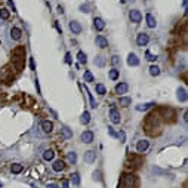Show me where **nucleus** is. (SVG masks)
<instances>
[{
	"label": "nucleus",
	"mask_w": 188,
	"mask_h": 188,
	"mask_svg": "<svg viewBox=\"0 0 188 188\" xmlns=\"http://www.w3.org/2000/svg\"><path fill=\"white\" fill-rule=\"evenodd\" d=\"M84 80H86L87 83H91V82L95 80V79H93V74H92L89 70H86V71H84Z\"/></svg>",
	"instance_id": "obj_32"
},
{
	"label": "nucleus",
	"mask_w": 188,
	"mask_h": 188,
	"mask_svg": "<svg viewBox=\"0 0 188 188\" xmlns=\"http://www.w3.org/2000/svg\"><path fill=\"white\" fill-rule=\"evenodd\" d=\"M93 25H95V28H96L98 31H102V30L105 28V22H104V19H101V18H95V19H93Z\"/></svg>",
	"instance_id": "obj_16"
},
{
	"label": "nucleus",
	"mask_w": 188,
	"mask_h": 188,
	"mask_svg": "<svg viewBox=\"0 0 188 188\" xmlns=\"http://www.w3.org/2000/svg\"><path fill=\"white\" fill-rule=\"evenodd\" d=\"M12 58H14V64L16 65V68L21 70L24 67V61H25V49L22 46L15 47L14 52H12Z\"/></svg>",
	"instance_id": "obj_1"
},
{
	"label": "nucleus",
	"mask_w": 188,
	"mask_h": 188,
	"mask_svg": "<svg viewBox=\"0 0 188 188\" xmlns=\"http://www.w3.org/2000/svg\"><path fill=\"white\" fill-rule=\"evenodd\" d=\"M111 64L114 65V67H116V65H119V64H120V56H117V55L113 56V58H111Z\"/></svg>",
	"instance_id": "obj_37"
},
{
	"label": "nucleus",
	"mask_w": 188,
	"mask_h": 188,
	"mask_svg": "<svg viewBox=\"0 0 188 188\" xmlns=\"http://www.w3.org/2000/svg\"><path fill=\"white\" fill-rule=\"evenodd\" d=\"M95 64L98 65V67H104V64H105V59H104V56H96V59H95Z\"/></svg>",
	"instance_id": "obj_34"
},
{
	"label": "nucleus",
	"mask_w": 188,
	"mask_h": 188,
	"mask_svg": "<svg viewBox=\"0 0 188 188\" xmlns=\"http://www.w3.org/2000/svg\"><path fill=\"white\" fill-rule=\"evenodd\" d=\"M128 89H129V86H128L126 83H119V84L116 86V92H117L119 95H120V93H126Z\"/></svg>",
	"instance_id": "obj_18"
},
{
	"label": "nucleus",
	"mask_w": 188,
	"mask_h": 188,
	"mask_svg": "<svg viewBox=\"0 0 188 188\" xmlns=\"http://www.w3.org/2000/svg\"><path fill=\"white\" fill-rule=\"evenodd\" d=\"M108 76H110V79H111V80H117V79H119V70H116V68L110 70Z\"/></svg>",
	"instance_id": "obj_30"
},
{
	"label": "nucleus",
	"mask_w": 188,
	"mask_h": 188,
	"mask_svg": "<svg viewBox=\"0 0 188 188\" xmlns=\"http://www.w3.org/2000/svg\"><path fill=\"white\" fill-rule=\"evenodd\" d=\"M148 147H150L148 141L147 139H141V141L136 142V151L138 153H145L147 150H148Z\"/></svg>",
	"instance_id": "obj_5"
},
{
	"label": "nucleus",
	"mask_w": 188,
	"mask_h": 188,
	"mask_svg": "<svg viewBox=\"0 0 188 188\" xmlns=\"http://www.w3.org/2000/svg\"><path fill=\"white\" fill-rule=\"evenodd\" d=\"M10 37H12L14 40H19L21 37H22L21 28H18V27H12V28H10Z\"/></svg>",
	"instance_id": "obj_13"
},
{
	"label": "nucleus",
	"mask_w": 188,
	"mask_h": 188,
	"mask_svg": "<svg viewBox=\"0 0 188 188\" xmlns=\"http://www.w3.org/2000/svg\"><path fill=\"white\" fill-rule=\"evenodd\" d=\"M91 121V114L87 111H84L83 114H82V117H80V123H83V124H87Z\"/></svg>",
	"instance_id": "obj_23"
},
{
	"label": "nucleus",
	"mask_w": 188,
	"mask_h": 188,
	"mask_svg": "<svg viewBox=\"0 0 188 188\" xmlns=\"http://www.w3.org/2000/svg\"><path fill=\"white\" fill-rule=\"evenodd\" d=\"M77 59H79L80 64H86V62H87V56H86V54H84V52H82V51L77 54Z\"/></svg>",
	"instance_id": "obj_28"
},
{
	"label": "nucleus",
	"mask_w": 188,
	"mask_h": 188,
	"mask_svg": "<svg viewBox=\"0 0 188 188\" xmlns=\"http://www.w3.org/2000/svg\"><path fill=\"white\" fill-rule=\"evenodd\" d=\"M8 5H9V8L14 10V12L16 10V8H15V5H14V2H12V0H8Z\"/></svg>",
	"instance_id": "obj_40"
},
{
	"label": "nucleus",
	"mask_w": 188,
	"mask_h": 188,
	"mask_svg": "<svg viewBox=\"0 0 188 188\" xmlns=\"http://www.w3.org/2000/svg\"><path fill=\"white\" fill-rule=\"evenodd\" d=\"M176 98H178L179 102H187L188 95H187V89H185V87H179V89L176 91Z\"/></svg>",
	"instance_id": "obj_8"
},
{
	"label": "nucleus",
	"mask_w": 188,
	"mask_h": 188,
	"mask_svg": "<svg viewBox=\"0 0 188 188\" xmlns=\"http://www.w3.org/2000/svg\"><path fill=\"white\" fill-rule=\"evenodd\" d=\"M121 185H123V188H138L139 187V182H138V178L135 175L128 173V175H123Z\"/></svg>",
	"instance_id": "obj_2"
},
{
	"label": "nucleus",
	"mask_w": 188,
	"mask_h": 188,
	"mask_svg": "<svg viewBox=\"0 0 188 188\" xmlns=\"http://www.w3.org/2000/svg\"><path fill=\"white\" fill-rule=\"evenodd\" d=\"M120 2H121V3H124V2H126V0H120Z\"/></svg>",
	"instance_id": "obj_48"
},
{
	"label": "nucleus",
	"mask_w": 188,
	"mask_h": 188,
	"mask_svg": "<svg viewBox=\"0 0 188 188\" xmlns=\"http://www.w3.org/2000/svg\"><path fill=\"white\" fill-rule=\"evenodd\" d=\"M108 133H110L111 136H117V133H116L114 130H113V128H108Z\"/></svg>",
	"instance_id": "obj_43"
},
{
	"label": "nucleus",
	"mask_w": 188,
	"mask_h": 188,
	"mask_svg": "<svg viewBox=\"0 0 188 188\" xmlns=\"http://www.w3.org/2000/svg\"><path fill=\"white\" fill-rule=\"evenodd\" d=\"M93 179H96V181H101V172H99V170L93 172Z\"/></svg>",
	"instance_id": "obj_39"
},
{
	"label": "nucleus",
	"mask_w": 188,
	"mask_h": 188,
	"mask_svg": "<svg viewBox=\"0 0 188 188\" xmlns=\"http://www.w3.org/2000/svg\"><path fill=\"white\" fill-rule=\"evenodd\" d=\"M67 158H68V161L71 163V165H74V163L77 161V154L74 153V151H70V153L67 154Z\"/></svg>",
	"instance_id": "obj_26"
},
{
	"label": "nucleus",
	"mask_w": 188,
	"mask_h": 188,
	"mask_svg": "<svg viewBox=\"0 0 188 188\" xmlns=\"http://www.w3.org/2000/svg\"><path fill=\"white\" fill-rule=\"evenodd\" d=\"M22 165H19V163H14V165H10V172L12 173H21L22 172Z\"/></svg>",
	"instance_id": "obj_20"
},
{
	"label": "nucleus",
	"mask_w": 188,
	"mask_h": 188,
	"mask_svg": "<svg viewBox=\"0 0 188 188\" xmlns=\"http://www.w3.org/2000/svg\"><path fill=\"white\" fill-rule=\"evenodd\" d=\"M80 139H82V142H84V144H91V142L93 141V133H92L91 130H84V132L80 135Z\"/></svg>",
	"instance_id": "obj_6"
},
{
	"label": "nucleus",
	"mask_w": 188,
	"mask_h": 188,
	"mask_svg": "<svg viewBox=\"0 0 188 188\" xmlns=\"http://www.w3.org/2000/svg\"><path fill=\"white\" fill-rule=\"evenodd\" d=\"M148 70H150V74H151V76H158L160 74V68L157 65H151Z\"/></svg>",
	"instance_id": "obj_33"
},
{
	"label": "nucleus",
	"mask_w": 188,
	"mask_h": 188,
	"mask_svg": "<svg viewBox=\"0 0 188 188\" xmlns=\"http://www.w3.org/2000/svg\"><path fill=\"white\" fill-rule=\"evenodd\" d=\"M129 18H130V21H132V22L138 24V22H141V19H142V15H141V12H139V10L133 9V10H130Z\"/></svg>",
	"instance_id": "obj_7"
},
{
	"label": "nucleus",
	"mask_w": 188,
	"mask_h": 188,
	"mask_svg": "<svg viewBox=\"0 0 188 188\" xmlns=\"http://www.w3.org/2000/svg\"><path fill=\"white\" fill-rule=\"evenodd\" d=\"M120 105L121 107H129L130 104H132V99L130 98H128V96H123V98H120Z\"/></svg>",
	"instance_id": "obj_24"
},
{
	"label": "nucleus",
	"mask_w": 188,
	"mask_h": 188,
	"mask_svg": "<svg viewBox=\"0 0 188 188\" xmlns=\"http://www.w3.org/2000/svg\"><path fill=\"white\" fill-rule=\"evenodd\" d=\"M145 58H147L150 62H154V61L157 59V56H156V55H153V54L150 52V51H147V52H145Z\"/></svg>",
	"instance_id": "obj_36"
},
{
	"label": "nucleus",
	"mask_w": 188,
	"mask_h": 188,
	"mask_svg": "<svg viewBox=\"0 0 188 188\" xmlns=\"http://www.w3.org/2000/svg\"><path fill=\"white\" fill-rule=\"evenodd\" d=\"M62 188H68V181H64V182H62Z\"/></svg>",
	"instance_id": "obj_44"
},
{
	"label": "nucleus",
	"mask_w": 188,
	"mask_h": 188,
	"mask_svg": "<svg viewBox=\"0 0 188 188\" xmlns=\"http://www.w3.org/2000/svg\"><path fill=\"white\" fill-rule=\"evenodd\" d=\"M154 104L153 102H148V104H139V105H136V111H147V110H150Z\"/></svg>",
	"instance_id": "obj_22"
},
{
	"label": "nucleus",
	"mask_w": 188,
	"mask_h": 188,
	"mask_svg": "<svg viewBox=\"0 0 188 188\" xmlns=\"http://www.w3.org/2000/svg\"><path fill=\"white\" fill-rule=\"evenodd\" d=\"M55 157V153H54V150H46V151L43 153V158L46 161H52Z\"/></svg>",
	"instance_id": "obj_19"
},
{
	"label": "nucleus",
	"mask_w": 188,
	"mask_h": 188,
	"mask_svg": "<svg viewBox=\"0 0 188 188\" xmlns=\"http://www.w3.org/2000/svg\"><path fill=\"white\" fill-rule=\"evenodd\" d=\"M188 120V114H187V113H184V121H187Z\"/></svg>",
	"instance_id": "obj_47"
},
{
	"label": "nucleus",
	"mask_w": 188,
	"mask_h": 188,
	"mask_svg": "<svg viewBox=\"0 0 188 188\" xmlns=\"http://www.w3.org/2000/svg\"><path fill=\"white\" fill-rule=\"evenodd\" d=\"M65 62H67V64H71V55L70 54L65 55Z\"/></svg>",
	"instance_id": "obj_42"
},
{
	"label": "nucleus",
	"mask_w": 188,
	"mask_h": 188,
	"mask_svg": "<svg viewBox=\"0 0 188 188\" xmlns=\"http://www.w3.org/2000/svg\"><path fill=\"white\" fill-rule=\"evenodd\" d=\"M96 160V153L92 151V150H89V151H86L84 153V161L86 163H89V165H92V163Z\"/></svg>",
	"instance_id": "obj_9"
},
{
	"label": "nucleus",
	"mask_w": 188,
	"mask_h": 188,
	"mask_svg": "<svg viewBox=\"0 0 188 188\" xmlns=\"http://www.w3.org/2000/svg\"><path fill=\"white\" fill-rule=\"evenodd\" d=\"M30 68H31L33 71L36 70V65H34V59H33V58H30Z\"/></svg>",
	"instance_id": "obj_41"
},
{
	"label": "nucleus",
	"mask_w": 188,
	"mask_h": 188,
	"mask_svg": "<svg viewBox=\"0 0 188 188\" xmlns=\"http://www.w3.org/2000/svg\"><path fill=\"white\" fill-rule=\"evenodd\" d=\"M71 182L74 185H79L80 184V176H79V173H73L71 175Z\"/></svg>",
	"instance_id": "obj_35"
},
{
	"label": "nucleus",
	"mask_w": 188,
	"mask_h": 188,
	"mask_svg": "<svg viewBox=\"0 0 188 188\" xmlns=\"http://www.w3.org/2000/svg\"><path fill=\"white\" fill-rule=\"evenodd\" d=\"M68 27H70V30H71L73 34H79V33L82 31V25H80L77 21H71V22L68 24Z\"/></svg>",
	"instance_id": "obj_11"
},
{
	"label": "nucleus",
	"mask_w": 188,
	"mask_h": 188,
	"mask_svg": "<svg viewBox=\"0 0 188 188\" xmlns=\"http://www.w3.org/2000/svg\"><path fill=\"white\" fill-rule=\"evenodd\" d=\"M145 21H147V25H148L150 28H156L157 22H156V18H154L151 14H148V15L145 16Z\"/></svg>",
	"instance_id": "obj_17"
},
{
	"label": "nucleus",
	"mask_w": 188,
	"mask_h": 188,
	"mask_svg": "<svg viewBox=\"0 0 188 188\" xmlns=\"http://www.w3.org/2000/svg\"><path fill=\"white\" fill-rule=\"evenodd\" d=\"M47 188H58V185H55V184H51V185H47Z\"/></svg>",
	"instance_id": "obj_46"
},
{
	"label": "nucleus",
	"mask_w": 188,
	"mask_h": 188,
	"mask_svg": "<svg viewBox=\"0 0 188 188\" xmlns=\"http://www.w3.org/2000/svg\"><path fill=\"white\" fill-rule=\"evenodd\" d=\"M117 136H119V139H120L121 142H124V141H126V133H124L123 130H120V132L117 133Z\"/></svg>",
	"instance_id": "obj_38"
},
{
	"label": "nucleus",
	"mask_w": 188,
	"mask_h": 188,
	"mask_svg": "<svg viewBox=\"0 0 188 188\" xmlns=\"http://www.w3.org/2000/svg\"><path fill=\"white\" fill-rule=\"evenodd\" d=\"M52 129H54V123L52 121H49V120H43L42 121V130L45 133H51Z\"/></svg>",
	"instance_id": "obj_12"
},
{
	"label": "nucleus",
	"mask_w": 188,
	"mask_h": 188,
	"mask_svg": "<svg viewBox=\"0 0 188 188\" xmlns=\"http://www.w3.org/2000/svg\"><path fill=\"white\" fill-rule=\"evenodd\" d=\"M110 120H111V123H114V124H119L121 121V116H120V113L116 108L110 110Z\"/></svg>",
	"instance_id": "obj_3"
},
{
	"label": "nucleus",
	"mask_w": 188,
	"mask_h": 188,
	"mask_svg": "<svg viewBox=\"0 0 188 188\" xmlns=\"http://www.w3.org/2000/svg\"><path fill=\"white\" fill-rule=\"evenodd\" d=\"M9 16H10V14H9L8 9H5V8L0 9V18L2 19H9Z\"/></svg>",
	"instance_id": "obj_31"
},
{
	"label": "nucleus",
	"mask_w": 188,
	"mask_h": 188,
	"mask_svg": "<svg viewBox=\"0 0 188 188\" xmlns=\"http://www.w3.org/2000/svg\"><path fill=\"white\" fill-rule=\"evenodd\" d=\"M58 12H59V14H64V9H62V6H58Z\"/></svg>",
	"instance_id": "obj_45"
},
{
	"label": "nucleus",
	"mask_w": 188,
	"mask_h": 188,
	"mask_svg": "<svg viewBox=\"0 0 188 188\" xmlns=\"http://www.w3.org/2000/svg\"><path fill=\"white\" fill-rule=\"evenodd\" d=\"M95 43H96V46H98V47H101V49H104V47H107V46H108V40L105 39L104 36H96Z\"/></svg>",
	"instance_id": "obj_10"
},
{
	"label": "nucleus",
	"mask_w": 188,
	"mask_h": 188,
	"mask_svg": "<svg viewBox=\"0 0 188 188\" xmlns=\"http://www.w3.org/2000/svg\"><path fill=\"white\" fill-rule=\"evenodd\" d=\"M148 42H150V37H148L147 33H139V34H138V37H136L138 46H147Z\"/></svg>",
	"instance_id": "obj_4"
},
{
	"label": "nucleus",
	"mask_w": 188,
	"mask_h": 188,
	"mask_svg": "<svg viewBox=\"0 0 188 188\" xmlns=\"http://www.w3.org/2000/svg\"><path fill=\"white\" fill-rule=\"evenodd\" d=\"M64 167H65V163L62 161V160H55V161H54V165H52V169H54L55 172H61V170H64Z\"/></svg>",
	"instance_id": "obj_15"
},
{
	"label": "nucleus",
	"mask_w": 188,
	"mask_h": 188,
	"mask_svg": "<svg viewBox=\"0 0 188 188\" xmlns=\"http://www.w3.org/2000/svg\"><path fill=\"white\" fill-rule=\"evenodd\" d=\"M61 132H62V136H64L65 139H70V138H73V132H71L68 128H62Z\"/></svg>",
	"instance_id": "obj_25"
},
{
	"label": "nucleus",
	"mask_w": 188,
	"mask_h": 188,
	"mask_svg": "<svg viewBox=\"0 0 188 188\" xmlns=\"http://www.w3.org/2000/svg\"><path fill=\"white\" fill-rule=\"evenodd\" d=\"M80 12H83V14H89L91 12V9H92V5H89V3H86V5H80Z\"/></svg>",
	"instance_id": "obj_29"
},
{
	"label": "nucleus",
	"mask_w": 188,
	"mask_h": 188,
	"mask_svg": "<svg viewBox=\"0 0 188 188\" xmlns=\"http://www.w3.org/2000/svg\"><path fill=\"white\" fill-rule=\"evenodd\" d=\"M128 64L130 67H136V65H139V59H138V56L135 54H129L128 56Z\"/></svg>",
	"instance_id": "obj_14"
},
{
	"label": "nucleus",
	"mask_w": 188,
	"mask_h": 188,
	"mask_svg": "<svg viewBox=\"0 0 188 188\" xmlns=\"http://www.w3.org/2000/svg\"><path fill=\"white\" fill-rule=\"evenodd\" d=\"M84 92L87 93V96H89V101H91V107H92V108H96V107H98V104H96V101L93 99V95H92V93L89 92V89H87L86 86H84Z\"/></svg>",
	"instance_id": "obj_21"
},
{
	"label": "nucleus",
	"mask_w": 188,
	"mask_h": 188,
	"mask_svg": "<svg viewBox=\"0 0 188 188\" xmlns=\"http://www.w3.org/2000/svg\"><path fill=\"white\" fill-rule=\"evenodd\" d=\"M96 93H99V95H105V92H107V89H105V86L102 84V83H98L96 84Z\"/></svg>",
	"instance_id": "obj_27"
}]
</instances>
